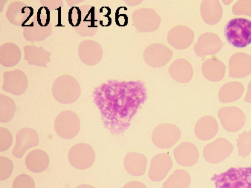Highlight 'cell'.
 Masks as SVG:
<instances>
[{
  "instance_id": "6da1fadb",
  "label": "cell",
  "mask_w": 251,
  "mask_h": 188,
  "mask_svg": "<svg viewBox=\"0 0 251 188\" xmlns=\"http://www.w3.org/2000/svg\"><path fill=\"white\" fill-rule=\"evenodd\" d=\"M145 97L144 87L138 82H119L103 89L97 102L106 128L113 133L126 130Z\"/></svg>"
},
{
  "instance_id": "7a4b0ae2",
  "label": "cell",
  "mask_w": 251,
  "mask_h": 188,
  "mask_svg": "<svg viewBox=\"0 0 251 188\" xmlns=\"http://www.w3.org/2000/svg\"><path fill=\"white\" fill-rule=\"evenodd\" d=\"M216 188H251V166L231 167L212 178Z\"/></svg>"
},
{
  "instance_id": "3957f363",
  "label": "cell",
  "mask_w": 251,
  "mask_h": 188,
  "mask_svg": "<svg viewBox=\"0 0 251 188\" xmlns=\"http://www.w3.org/2000/svg\"><path fill=\"white\" fill-rule=\"evenodd\" d=\"M224 32L227 41L237 47H244L251 43V21L234 18L226 24Z\"/></svg>"
},
{
  "instance_id": "277c9868",
  "label": "cell",
  "mask_w": 251,
  "mask_h": 188,
  "mask_svg": "<svg viewBox=\"0 0 251 188\" xmlns=\"http://www.w3.org/2000/svg\"><path fill=\"white\" fill-rule=\"evenodd\" d=\"M54 129L61 138L70 139L79 133L80 122L78 116L74 112L66 111L59 114L54 121Z\"/></svg>"
},
{
  "instance_id": "5b68a950",
  "label": "cell",
  "mask_w": 251,
  "mask_h": 188,
  "mask_svg": "<svg viewBox=\"0 0 251 188\" xmlns=\"http://www.w3.org/2000/svg\"><path fill=\"white\" fill-rule=\"evenodd\" d=\"M180 136V131L176 126L171 123H162L153 129L151 140L157 147L168 149L176 144Z\"/></svg>"
},
{
  "instance_id": "8992f818",
  "label": "cell",
  "mask_w": 251,
  "mask_h": 188,
  "mask_svg": "<svg viewBox=\"0 0 251 188\" xmlns=\"http://www.w3.org/2000/svg\"><path fill=\"white\" fill-rule=\"evenodd\" d=\"M232 143L224 138H218L207 144L203 150V156L208 163L219 164L227 159L232 153Z\"/></svg>"
},
{
  "instance_id": "52a82bcc",
  "label": "cell",
  "mask_w": 251,
  "mask_h": 188,
  "mask_svg": "<svg viewBox=\"0 0 251 188\" xmlns=\"http://www.w3.org/2000/svg\"><path fill=\"white\" fill-rule=\"evenodd\" d=\"M70 163L74 167L85 169L92 165L95 160L93 147L86 143H79L73 146L68 153Z\"/></svg>"
},
{
  "instance_id": "ba28073f",
  "label": "cell",
  "mask_w": 251,
  "mask_h": 188,
  "mask_svg": "<svg viewBox=\"0 0 251 188\" xmlns=\"http://www.w3.org/2000/svg\"><path fill=\"white\" fill-rule=\"evenodd\" d=\"M218 117L223 127L229 132H235L244 126L246 117L244 112L235 106L224 107L220 108Z\"/></svg>"
},
{
  "instance_id": "9c48e42d",
  "label": "cell",
  "mask_w": 251,
  "mask_h": 188,
  "mask_svg": "<svg viewBox=\"0 0 251 188\" xmlns=\"http://www.w3.org/2000/svg\"><path fill=\"white\" fill-rule=\"evenodd\" d=\"M132 19L134 27L144 32L156 30L160 24L159 15L152 9L141 8L134 11Z\"/></svg>"
},
{
  "instance_id": "30bf717a",
  "label": "cell",
  "mask_w": 251,
  "mask_h": 188,
  "mask_svg": "<svg viewBox=\"0 0 251 188\" xmlns=\"http://www.w3.org/2000/svg\"><path fill=\"white\" fill-rule=\"evenodd\" d=\"M172 56V51L160 43H153L148 46L143 53L145 61L153 68L165 66L170 61Z\"/></svg>"
},
{
  "instance_id": "8fae6325",
  "label": "cell",
  "mask_w": 251,
  "mask_h": 188,
  "mask_svg": "<svg viewBox=\"0 0 251 188\" xmlns=\"http://www.w3.org/2000/svg\"><path fill=\"white\" fill-rule=\"evenodd\" d=\"M39 141V136L34 129L25 127L20 129L16 135V140L13 150V155L21 158L29 148L36 146Z\"/></svg>"
},
{
  "instance_id": "7c38bea8",
  "label": "cell",
  "mask_w": 251,
  "mask_h": 188,
  "mask_svg": "<svg viewBox=\"0 0 251 188\" xmlns=\"http://www.w3.org/2000/svg\"><path fill=\"white\" fill-rule=\"evenodd\" d=\"M223 46V42L218 35L212 32H205L198 38L194 50L198 56L202 57L217 53Z\"/></svg>"
},
{
  "instance_id": "4fadbf2b",
  "label": "cell",
  "mask_w": 251,
  "mask_h": 188,
  "mask_svg": "<svg viewBox=\"0 0 251 188\" xmlns=\"http://www.w3.org/2000/svg\"><path fill=\"white\" fill-rule=\"evenodd\" d=\"M173 166L171 157L166 153H160L154 156L151 162L149 177L151 180L158 182L168 174Z\"/></svg>"
},
{
  "instance_id": "5bb4252c",
  "label": "cell",
  "mask_w": 251,
  "mask_h": 188,
  "mask_svg": "<svg viewBox=\"0 0 251 188\" xmlns=\"http://www.w3.org/2000/svg\"><path fill=\"white\" fill-rule=\"evenodd\" d=\"M193 30L185 25H179L173 27L167 36L168 41L174 47L183 49L188 47L193 41Z\"/></svg>"
},
{
  "instance_id": "9a60e30c",
  "label": "cell",
  "mask_w": 251,
  "mask_h": 188,
  "mask_svg": "<svg viewBox=\"0 0 251 188\" xmlns=\"http://www.w3.org/2000/svg\"><path fill=\"white\" fill-rule=\"evenodd\" d=\"M174 156L179 164L189 167L195 165L198 162L199 152L194 144L184 141L175 148L174 150Z\"/></svg>"
},
{
  "instance_id": "2e32d148",
  "label": "cell",
  "mask_w": 251,
  "mask_h": 188,
  "mask_svg": "<svg viewBox=\"0 0 251 188\" xmlns=\"http://www.w3.org/2000/svg\"><path fill=\"white\" fill-rule=\"evenodd\" d=\"M229 72L231 77L242 78L251 73V56L243 52L233 54L229 60Z\"/></svg>"
},
{
  "instance_id": "e0dca14e",
  "label": "cell",
  "mask_w": 251,
  "mask_h": 188,
  "mask_svg": "<svg viewBox=\"0 0 251 188\" xmlns=\"http://www.w3.org/2000/svg\"><path fill=\"white\" fill-rule=\"evenodd\" d=\"M218 124L216 120L210 116L201 118L195 126V133L197 137L202 141L212 139L218 133Z\"/></svg>"
},
{
  "instance_id": "ac0fdd59",
  "label": "cell",
  "mask_w": 251,
  "mask_h": 188,
  "mask_svg": "<svg viewBox=\"0 0 251 188\" xmlns=\"http://www.w3.org/2000/svg\"><path fill=\"white\" fill-rule=\"evenodd\" d=\"M147 164L146 157L143 154L135 152H129L124 160L126 170L131 175L140 176L145 173Z\"/></svg>"
},
{
  "instance_id": "d6986e66",
  "label": "cell",
  "mask_w": 251,
  "mask_h": 188,
  "mask_svg": "<svg viewBox=\"0 0 251 188\" xmlns=\"http://www.w3.org/2000/svg\"><path fill=\"white\" fill-rule=\"evenodd\" d=\"M169 72L174 80L180 83L188 82L193 75L191 63L183 58L174 61L169 67Z\"/></svg>"
},
{
  "instance_id": "ffe728a7",
  "label": "cell",
  "mask_w": 251,
  "mask_h": 188,
  "mask_svg": "<svg viewBox=\"0 0 251 188\" xmlns=\"http://www.w3.org/2000/svg\"><path fill=\"white\" fill-rule=\"evenodd\" d=\"M50 163L47 153L41 149H36L30 152L25 159L26 167L30 171L40 173L47 169Z\"/></svg>"
},
{
  "instance_id": "44dd1931",
  "label": "cell",
  "mask_w": 251,
  "mask_h": 188,
  "mask_svg": "<svg viewBox=\"0 0 251 188\" xmlns=\"http://www.w3.org/2000/svg\"><path fill=\"white\" fill-rule=\"evenodd\" d=\"M201 14L206 23L214 24L220 21L222 17L223 8L218 0H203L201 5Z\"/></svg>"
},
{
  "instance_id": "7402d4cb",
  "label": "cell",
  "mask_w": 251,
  "mask_h": 188,
  "mask_svg": "<svg viewBox=\"0 0 251 188\" xmlns=\"http://www.w3.org/2000/svg\"><path fill=\"white\" fill-rule=\"evenodd\" d=\"M225 70L223 62L215 57L206 60L201 67L202 72L205 77L214 82L219 81L223 78Z\"/></svg>"
},
{
  "instance_id": "603a6c76",
  "label": "cell",
  "mask_w": 251,
  "mask_h": 188,
  "mask_svg": "<svg viewBox=\"0 0 251 188\" xmlns=\"http://www.w3.org/2000/svg\"><path fill=\"white\" fill-rule=\"evenodd\" d=\"M244 88L239 82H230L224 84L219 92V99L221 102L229 103L235 101L242 95Z\"/></svg>"
},
{
  "instance_id": "cb8c5ba5",
  "label": "cell",
  "mask_w": 251,
  "mask_h": 188,
  "mask_svg": "<svg viewBox=\"0 0 251 188\" xmlns=\"http://www.w3.org/2000/svg\"><path fill=\"white\" fill-rule=\"evenodd\" d=\"M191 184V177L185 170H175L164 182L163 188H188Z\"/></svg>"
},
{
  "instance_id": "d4e9b609",
  "label": "cell",
  "mask_w": 251,
  "mask_h": 188,
  "mask_svg": "<svg viewBox=\"0 0 251 188\" xmlns=\"http://www.w3.org/2000/svg\"><path fill=\"white\" fill-rule=\"evenodd\" d=\"M238 155L246 158L251 152V131H245L240 134L237 139Z\"/></svg>"
},
{
  "instance_id": "484cf974",
  "label": "cell",
  "mask_w": 251,
  "mask_h": 188,
  "mask_svg": "<svg viewBox=\"0 0 251 188\" xmlns=\"http://www.w3.org/2000/svg\"><path fill=\"white\" fill-rule=\"evenodd\" d=\"M15 111L14 102L8 97H1L0 121L7 122L13 118Z\"/></svg>"
},
{
  "instance_id": "4316f807",
  "label": "cell",
  "mask_w": 251,
  "mask_h": 188,
  "mask_svg": "<svg viewBox=\"0 0 251 188\" xmlns=\"http://www.w3.org/2000/svg\"><path fill=\"white\" fill-rule=\"evenodd\" d=\"M35 182L33 178L26 174H22L14 179L12 188H35Z\"/></svg>"
},
{
  "instance_id": "83f0119b",
  "label": "cell",
  "mask_w": 251,
  "mask_h": 188,
  "mask_svg": "<svg viewBox=\"0 0 251 188\" xmlns=\"http://www.w3.org/2000/svg\"><path fill=\"white\" fill-rule=\"evenodd\" d=\"M13 169V163L9 159L1 156L0 157V180H5L12 173Z\"/></svg>"
},
{
  "instance_id": "f1b7e54d",
  "label": "cell",
  "mask_w": 251,
  "mask_h": 188,
  "mask_svg": "<svg viewBox=\"0 0 251 188\" xmlns=\"http://www.w3.org/2000/svg\"><path fill=\"white\" fill-rule=\"evenodd\" d=\"M232 12L236 15L242 14L251 16V0L238 1L233 6Z\"/></svg>"
},
{
  "instance_id": "f546056e",
  "label": "cell",
  "mask_w": 251,
  "mask_h": 188,
  "mask_svg": "<svg viewBox=\"0 0 251 188\" xmlns=\"http://www.w3.org/2000/svg\"><path fill=\"white\" fill-rule=\"evenodd\" d=\"M13 138L11 133L7 129L0 128V150L4 151L11 146Z\"/></svg>"
},
{
  "instance_id": "4dcf8cb0",
  "label": "cell",
  "mask_w": 251,
  "mask_h": 188,
  "mask_svg": "<svg viewBox=\"0 0 251 188\" xmlns=\"http://www.w3.org/2000/svg\"><path fill=\"white\" fill-rule=\"evenodd\" d=\"M69 20L70 24L73 26H77L80 22V11L77 7H73L70 10Z\"/></svg>"
},
{
  "instance_id": "1f68e13d",
  "label": "cell",
  "mask_w": 251,
  "mask_h": 188,
  "mask_svg": "<svg viewBox=\"0 0 251 188\" xmlns=\"http://www.w3.org/2000/svg\"><path fill=\"white\" fill-rule=\"evenodd\" d=\"M123 188H148L143 183L137 181H132L126 184Z\"/></svg>"
},
{
  "instance_id": "d6a6232c",
  "label": "cell",
  "mask_w": 251,
  "mask_h": 188,
  "mask_svg": "<svg viewBox=\"0 0 251 188\" xmlns=\"http://www.w3.org/2000/svg\"><path fill=\"white\" fill-rule=\"evenodd\" d=\"M127 18L126 15H120V16L117 17L116 18L117 24L120 26H125L127 24Z\"/></svg>"
},
{
  "instance_id": "836d02e7",
  "label": "cell",
  "mask_w": 251,
  "mask_h": 188,
  "mask_svg": "<svg viewBox=\"0 0 251 188\" xmlns=\"http://www.w3.org/2000/svg\"><path fill=\"white\" fill-rule=\"evenodd\" d=\"M245 101L248 103H251V81L248 85V91L245 97Z\"/></svg>"
},
{
  "instance_id": "e575fe53",
  "label": "cell",
  "mask_w": 251,
  "mask_h": 188,
  "mask_svg": "<svg viewBox=\"0 0 251 188\" xmlns=\"http://www.w3.org/2000/svg\"><path fill=\"white\" fill-rule=\"evenodd\" d=\"M75 188H95L94 187L88 184H82L78 186Z\"/></svg>"
},
{
  "instance_id": "d590c367",
  "label": "cell",
  "mask_w": 251,
  "mask_h": 188,
  "mask_svg": "<svg viewBox=\"0 0 251 188\" xmlns=\"http://www.w3.org/2000/svg\"><path fill=\"white\" fill-rule=\"evenodd\" d=\"M232 1H223V2H225L226 4H229L230 2H232Z\"/></svg>"
}]
</instances>
